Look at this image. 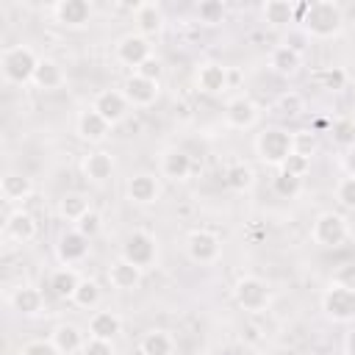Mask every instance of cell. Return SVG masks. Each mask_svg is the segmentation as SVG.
Returning a JSON list of instances; mask_svg holds the SVG:
<instances>
[{"instance_id": "6da1fadb", "label": "cell", "mask_w": 355, "mask_h": 355, "mask_svg": "<svg viewBox=\"0 0 355 355\" xmlns=\"http://www.w3.org/2000/svg\"><path fill=\"white\" fill-rule=\"evenodd\" d=\"M302 33L311 39H336L344 31V8L336 0H313L300 6Z\"/></svg>"}, {"instance_id": "7a4b0ae2", "label": "cell", "mask_w": 355, "mask_h": 355, "mask_svg": "<svg viewBox=\"0 0 355 355\" xmlns=\"http://www.w3.org/2000/svg\"><path fill=\"white\" fill-rule=\"evenodd\" d=\"M39 55L28 44H11L0 53V75L11 86H25L33 80V72L39 67Z\"/></svg>"}, {"instance_id": "3957f363", "label": "cell", "mask_w": 355, "mask_h": 355, "mask_svg": "<svg viewBox=\"0 0 355 355\" xmlns=\"http://www.w3.org/2000/svg\"><path fill=\"white\" fill-rule=\"evenodd\" d=\"M255 153L258 158L266 164V166H283V161L294 153V144H291V133L286 128H263L258 136H255Z\"/></svg>"}, {"instance_id": "277c9868", "label": "cell", "mask_w": 355, "mask_h": 355, "mask_svg": "<svg viewBox=\"0 0 355 355\" xmlns=\"http://www.w3.org/2000/svg\"><path fill=\"white\" fill-rule=\"evenodd\" d=\"M233 300L247 313H263L269 308V302H272V288H269V283L263 277L244 275L233 286Z\"/></svg>"}, {"instance_id": "5b68a950", "label": "cell", "mask_w": 355, "mask_h": 355, "mask_svg": "<svg viewBox=\"0 0 355 355\" xmlns=\"http://www.w3.org/2000/svg\"><path fill=\"white\" fill-rule=\"evenodd\" d=\"M322 311L327 319L338 322V324H349L355 322V288L338 286V283H327V288L322 291Z\"/></svg>"}, {"instance_id": "8992f818", "label": "cell", "mask_w": 355, "mask_h": 355, "mask_svg": "<svg viewBox=\"0 0 355 355\" xmlns=\"http://www.w3.org/2000/svg\"><path fill=\"white\" fill-rule=\"evenodd\" d=\"M311 239H313V244H319V247L336 250V247H341V244L349 239V225H347V219H344L341 214L324 211V214H319V216L313 219V225H311Z\"/></svg>"}, {"instance_id": "52a82bcc", "label": "cell", "mask_w": 355, "mask_h": 355, "mask_svg": "<svg viewBox=\"0 0 355 355\" xmlns=\"http://www.w3.org/2000/svg\"><path fill=\"white\" fill-rule=\"evenodd\" d=\"M125 261H130L139 269H150L158 258V241L150 230H130L122 241V252Z\"/></svg>"}, {"instance_id": "ba28073f", "label": "cell", "mask_w": 355, "mask_h": 355, "mask_svg": "<svg viewBox=\"0 0 355 355\" xmlns=\"http://www.w3.org/2000/svg\"><path fill=\"white\" fill-rule=\"evenodd\" d=\"M186 255H189V261H194L200 266H211L222 258V239L214 230L197 227L186 239Z\"/></svg>"}, {"instance_id": "9c48e42d", "label": "cell", "mask_w": 355, "mask_h": 355, "mask_svg": "<svg viewBox=\"0 0 355 355\" xmlns=\"http://www.w3.org/2000/svg\"><path fill=\"white\" fill-rule=\"evenodd\" d=\"M114 55H116V61H119L122 67H130V69L136 72L147 58H153V44H150V39L141 36V33H125V36L114 44Z\"/></svg>"}, {"instance_id": "30bf717a", "label": "cell", "mask_w": 355, "mask_h": 355, "mask_svg": "<svg viewBox=\"0 0 355 355\" xmlns=\"http://www.w3.org/2000/svg\"><path fill=\"white\" fill-rule=\"evenodd\" d=\"M194 86H197V92H202L208 97H219L230 89V69L219 61H205L194 72Z\"/></svg>"}, {"instance_id": "8fae6325", "label": "cell", "mask_w": 355, "mask_h": 355, "mask_svg": "<svg viewBox=\"0 0 355 355\" xmlns=\"http://www.w3.org/2000/svg\"><path fill=\"white\" fill-rule=\"evenodd\" d=\"M39 233V225L33 219V214H28L25 208H14L6 214L3 219V239L11 244H31Z\"/></svg>"}, {"instance_id": "7c38bea8", "label": "cell", "mask_w": 355, "mask_h": 355, "mask_svg": "<svg viewBox=\"0 0 355 355\" xmlns=\"http://www.w3.org/2000/svg\"><path fill=\"white\" fill-rule=\"evenodd\" d=\"M92 108H94V111L114 128V125H119V122L128 116L130 103H128V97L122 94V89H103V92L94 94Z\"/></svg>"}, {"instance_id": "4fadbf2b", "label": "cell", "mask_w": 355, "mask_h": 355, "mask_svg": "<svg viewBox=\"0 0 355 355\" xmlns=\"http://www.w3.org/2000/svg\"><path fill=\"white\" fill-rule=\"evenodd\" d=\"M258 116H261V108L247 94L230 97L225 103V125L233 128V130H250V128H255Z\"/></svg>"}, {"instance_id": "5bb4252c", "label": "cell", "mask_w": 355, "mask_h": 355, "mask_svg": "<svg viewBox=\"0 0 355 355\" xmlns=\"http://www.w3.org/2000/svg\"><path fill=\"white\" fill-rule=\"evenodd\" d=\"M75 133H78V139L86 141V144H100V141H105V139L111 136V125L89 105V108H83V111L75 116Z\"/></svg>"}, {"instance_id": "9a60e30c", "label": "cell", "mask_w": 355, "mask_h": 355, "mask_svg": "<svg viewBox=\"0 0 355 355\" xmlns=\"http://www.w3.org/2000/svg\"><path fill=\"white\" fill-rule=\"evenodd\" d=\"M80 172H83V178H86L89 183L103 186V183H108V180L114 178L116 161H114V155H111L108 150H92L89 155H83Z\"/></svg>"}, {"instance_id": "2e32d148", "label": "cell", "mask_w": 355, "mask_h": 355, "mask_svg": "<svg viewBox=\"0 0 355 355\" xmlns=\"http://www.w3.org/2000/svg\"><path fill=\"white\" fill-rule=\"evenodd\" d=\"M125 194L133 205H153L161 197V183L153 172H136L125 183Z\"/></svg>"}, {"instance_id": "e0dca14e", "label": "cell", "mask_w": 355, "mask_h": 355, "mask_svg": "<svg viewBox=\"0 0 355 355\" xmlns=\"http://www.w3.org/2000/svg\"><path fill=\"white\" fill-rule=\"evenodd\" d=\"M122 94L128 97L130 108H150V105L158 100V94H161V83H158V80H147V78H141V75L133 72V75L125 80Z\"/></svg>"}, {"instance_id": "ac0fdd59", "label": "cell", "mask_w": 355, "mask_h": 355, "mask_svg": "<svg viewBox=\"0 0 355 355\" xmlns=\"http://www.w3.org/2000/svg\"><path fill=\"white\" fill-rule=\"evenodd\" d=\"M53 17L64 28H86L92 22V3L89 0H58L53 6Z\"/></svg>"}, {"instance_id": "d6986e66", "label": "cell", "mask_w": 355, "mask_h": 355, "mask_svg": "<svg viewBox=\"0 0 355 355\" xmlns=\"http://www.w3.org/2000/svg\"><path fill=\"white\" fill-rule=\"evenodd\" d=\"M89 241H92V239H86V236L78 233L75 227L67 230V233H61V239H58V244H55V255H58L61 266H75V263L86 261V255H89Z\"/></svg>"}, {"instance_id": "ffe728a7", "label": "cell", "mask_w": 355, "mask_h": 355, "mask_svg": "<svg viewBox=\"0 0 355 355\" xmlns=\"http://www.w3.org/2000/svg\"><path fill=\"white\" fill-rule=\"evenodd\" d=\"M133 19H136V33H141L147 39H153V36H158L164 31V8L155 0L139 3L133 8Z\"/></svg>"}, {"instance_id": "44dd1931", "label": "cell", "mask_w": 355, "mask_h": 355, "mask_svg": "<svg viewBox=\"0 0 355 355\" xmlns=\"http://www.w3.org/2000/svg\"><path fill=\"white\" fill-rule=\"evenodd\" d=\"M108 283H111V288H116V291H136L139 286H141V277H144V269H139V266H133L130 261H125L122 255L116 258V261H111V266H108Z\"/></svg>"}, {"instance_id": "7402d4cb", "label": "cell", "mask_w": 355, "mask_h": 355, "mask_svg": "<svg viewBox=\"0 0 355 355\" xmlns=\"http://www.w3.org/2000/svg\"><path fill=\"white\" fill-rule=\"evenodd\" d=\"M8 305H11L19 316H36V313H42V308H44V294H42V288H36V286H31V283H22V286H17V288L8 294Z\"/></svg>"}, {"instance_id": "603a6c76", "label": "cell", "mask_w": 355, "mask_h": 355, "mask_svg": "<svg viewBox=\"0 0 355 355\" xmlns=\"http://www.w3.org/2000/svg\"><path fill=\"white\" fill-rule=\"evenodd\" d=\"M191 172H194V161H191L189 153H183V150H166L161 155V178H166L172 183H183V180L191 178Z\"/></svg>"}, {"instance_id": "cb8c5ba5", "label": "cell", "mask_w": 355, "mask_h": 355, "mask_svg": "<svg viewBox=\"0 0 355 355\" xmlns=\"http://www.w3.org/2000/svg\"><path fill=\"white\" fill-rule=\"evenodd\" d=\"M0 194L8 205H17V202H25L31 194H33V180L25 175V172H14L8 169L3 178H0Z\"/></svg>"}, {"instance_id": "d4e9b609", "label": "cell", "mask_w": 355, "mask_h": 355, "mask_svg": "<svg viewBox=\"0 0 355 355\" xmlns=\"http://www.w3.org/2000/svg\"><path fill=\"white\" fill-rule=\"evenodd\" d=\"M302 67V53L291 44H277L272 53H269V69L280 78H294Z\"/></svg>"}, {"instance_id": "484cf974", "label": "cell", "mask_w": 355, "mask_h": 355, "mask_svg": "<svg viewBox=\"0 0 355 355\" xmlns=\"http://www.w3.org/2000/svg\"><path fill=\"white\" fill-rule=\"evenodd\" d=\"M80 280H83V277L78 275L75 266H58V269L50 272V277H47V288L53 291V297H58V300H69V302H72V297H75Z\"/></svg>"}, {"instance_id": "4316f807", "label": "cell", "mask_w": 355, "mask_h": 355, "mask_svg": "<svg viewBox=\"0 0 355 355\" xmlns=\"http://www.w3.org/2000/svg\"><path fill=\"white\" fill-rule=\"evenodd\" d=\"M89 338H100V341H114L122 333V319L116 311H94L89 316Z\"/></svg>"}, {"instance_id": "83f0119b", "label": "cell", "mask_w": 355, "mask_h": 355, "mask_svg": "<svg viewBox=\"0 0 355 355\" xmlns=\"http://www.w3.org/2000/svg\"><path fill=\"white\" fill-rule=\"evenodd\" d=\"M86 338H89V336L80 333V327L72 324V322H61V324H55L53 333H50V341L58 347L61 355H75V352H80L83 344H86Z\"/></svg>"}, {"instance_id": "f1b7e54d", "label": "cell", "mask_w": 355, "mask_h": 355, "mask_svg": "<svg viewBox=\"0 0 355 355\" xmlns=\"http://www.w3.org/2000/svg\"><path fill=\"white\" fill-rule=\"evenodd\" d=\"M31 83L36 89H42V92H55V89H61L67 83V72H64V67L55 58H42Z\"/></svg>"}, {"instance_id": "f546056e", "label": "cell", "mask_w": 355, "mask_h": 355, "mask_svg": "<svg viewBox=\"0 0 355 355\" xmlns=\"http://www.w3.org/2000/svg\"><path fill=\"white\" fill-rule=\"evenodd\" d=\"M172 352H175V338L164 327L147 330L139 341V355H172Z\"/></svg>"}, {"instance_id": "4dcf8cb0", "label": "cell", "mask_w": 355, "mask_h": 355, "mask_svg": "<svg viewBox=\"0 0 355 355\" xmlns=\"http://www.w3.org/2000/svg\"><path fill=\"white\" fill-rule=\"evenodd\" d=\"M261 17H263V22L272 25V28H286L288 22H294L297 6L288 3V0H266L263 8H261Z\"/></svg>"}, {"instance_id": "1f68e13d", "label": "cell", "mask_w": 355, "mask_h": 355, "mask_svg": "<svg viewBox=\"0 0 355 355\" xmlns=\"http://www.w3.org/2000/svg\"><path fill=\"white\" fill-rule=\"evenodd\" d=\"M89 211H92V205H89V197L83 191H67L58 200V216L67 219V222H72V225L80 222Z\"/></svg>"}, {"instance_id": "d6a6232c", "label": "cell", "mask_w": 355, "mask_h": 355, "mask_svg": "<svg viewBox=\"0 0 355 355\" xmlns=\"http://www.w3.org/2000/svg\"><path fill=\"white\" fill-rule=\"evenodd\" d=\"M225 183L233 189V191H250L255 186V172L250 164L244 161H233L225 166Z\"/></svg>"}, {"instance_id": "836d02e7", "label": "cell", "mask_w": 355, "mask_h": 355, "mask_svg": "<svg viewBox=\"0 0 355 355\" xmlns=\"http://www.w3.org/2000/svg\"><path fill=\"white\" fill-rule=\"evenodd\" d=\"M330 136L338 147L352 150L355 147V116H338L330 122Z\"/></svg>"}, {"instance_id": "e575fe53", "label": "cell", "mask_w": 355, "mask_h": 355, "mask_svg": "<svg viewBox=\"0 0 355 355\" xmlns=\"http://www.w3.org/2000/svg\"><path fill=\"white\" fill-rule=\"evenodd\" d=\"M72 305H78L83 311H94L100 305V286L94 280H86L83 277L80 286H78V291H75V297H72Z\"/></svg>"}, {"instance_id": "d590c367", "label": "cell", "mask_w": 355, "mask_h": 355, "mask_svg": "<svg viewBox=\"0 0 355 355\" xmlns=\"http://www.w3.org/2000/svg\"><path fill=\"white\" fill-rule=\"evenodd\" d=\"M291 144H294V153L305 155V158H313L316 147H319V139H316V130L311 128H300L291 133Z\"/></svg>"}, {"instance_id": "8d00e7d4", "label": "cell", "mask_w": 355, "mask_h": 355, "mask_svg": "<svg viewBox=\"0 0 355 355\" xmlns=\"http://www.w3.org/2000/svg\"><path fill=\"white\" fill-rule=\"evenodd\" d=\"M277 111L283 114V116H288V119H294V116H300L302 111H305V97L300 94V92H283L280 97H277Z\"/></svg>"}, {"instance_id": "74e56055", "label": "cell", "mask_w": 355, "mask_h": 355, "mask_svg": "<svg viewBox=\"0 0 355 355\" xmlns=\"http://www.w3.org/2000/svg\"><path fill=\"white\" fill-rule=\"evenodd\" d=\"M302 183H305V178H294V175H288V172H283V169H277V175H275V191L280 194V197H297L300 191H302Z\"/></svg>"}, {"instance_id": "f35d334b", "label": "cell", "mask_w": 355, "mask_h": 355, "mask_svg": "<svg viewBox=\"0 0 355 355\" xmlns=\"http://www.w3.org/2000/svg\"><path fill=\"white\" fill-rule=\"evenodd\" d=\"M197 17H200L202 25H216V22L225 19V3H219V0H202L197 6Z\"/></svg>"}, {"instance_id": "ab89813d", "label": "cell", "mask_w": 355, "mask_h": 355, "mask_svg": "<svg viewBox=\"0 0 355 355\" xmlns=\"http://www.w3.org/2000/svg\"><path fill=\"white\" fill-rule=\"evenodd\" d=\"M336 200H338V205L341 208H352L355 211V178H341L338 183H336Z\"/></svg>"}, {"instance_id": "60d3db41", "label": "cell", "mask_w": 355, "mask_h": 355, "mask_svg": "<svg viewBox=\"0 0 355 355\" xmlns=\"http://www.w3.org/2000/svg\"><path fill=\"white\" fill-rule=\"evenodd\" d=\"M316 80L322 83V89H344V83H347V72L344 69H338V67H333V69H322V72H316Z\"/></svg>"}, {"instance_id": "b9f144b4", "label": "cell", "mask_w": 355, "mask_h": 355, "mask_svg": "<svg viewBox=\"0 0 355 355\" xmlns=\"http://www.w3.org/2000/svg\"><path fill=\"white\" fill-rule=\"evenodd\" d=\"M75 230H78V233H83L86 239H94V236L103 230V216H100V214L92 208V211H89V214L80 219V222H75Z\"/></svg>"}, {"instance_id": "7bdbcfd3", "label": "cell", "mask_w": 355, "mask_h": 355, "mask_svg": "<svg viewBox=\"0 0 355 355\" xmlns=\"http://www.w3.org/2000/svg\"><path fill=\"white\" fill-rule=\"evenodd\" d=\"M17 355H61V352H58V347L50 338H36V341L22 344Z\"/></svg>"}, {"instance_id": "ee69618b", "label": "cell", "mask_w": 355, "mask_h": 355, "mask_svg": "<svg viewBox=\"0 0 355 355\" xmlns=\"http://www.w3.org/2000/svg\"><path fill=\"white\" fill-rule=\"evenodd\" d=\"M280 169L288 172V175H294V178H305L308 169H311V158H305V155H300V153H291V155L283 161Z\"/></svg>"}, {"instance_id": "f6af8a7d", "label": "cell", "mask_w": 355, "mask_h": 355, "mask_svg": "<svg viewBox=\"0 0 355 355\" xmlns=\"http://www.w3.org/2000/svg\"><path fill=\"white\" fill-rule=\"evenodd\" d=\"M330 280H333V283H338V286H347V288H355V261H347V263H338Z\"/></svg>"}, {"instance_id": "bcb514c9", "label": "cell", "mask_w": 355, "mask_h": 355, "mask_svg": "<svg viewBox=\"0 0 355 355\" xmlns=\"http://www.w3.org/2000/svg\"><path fill=\"white\" fill-rule=\"evenodd\" d=\"M80 355H116L114 341H100V338H86Z\"/></svg>"}, {"instance_id": "7dc6e473", "label": "cell", "mask_w": 355, "mask_h": 355, "mask_svg": "<svg viewBox=\"0 0 355 355\" xmlns=\"http://www.w3.org/2000/svg\"><path fill=\"white\" fill-rule=\"evenodd\" d=\"M136 75H141V78H147V80H158L161 83V75H164V64L153 55V58H147L139 69H136Z\"/></svg>"}, {"instance_id": "c3c4849f", "label": "cell", "mask_w": 355, "mask_h": 355, "mask_svg": "<svg viewBox=\"0 0 355 355\" xmlns=\"http://www.w3.org/2000/svg\"><path fill=\"white\" fill-rule=\"evenodd\" d=\"M341 164H344V172H347L349 178H355V147L344 153V161H341Z\"/></svg>"}, {"instance_id": "681fc988", "label": "cell", "mask_w": 355, "mask_h": 355, "mask_svg": "<svg viewBox=\"0 0 355 355\" xmlns=\"http://www.w3.org/2000/svg\"><path fill=\"white\" fill-rule=\"evenodd\" d=\"M344 355H355V327L344 336Z\"/></svg>"}]
</instances>
